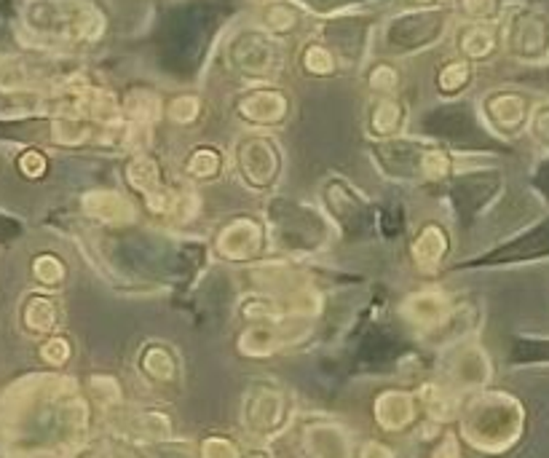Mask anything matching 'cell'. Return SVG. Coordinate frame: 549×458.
<instances>
[{"mask_svg":"<svg viewBox=\"0 0 549 458\" xmlns=\"http://www.w3.org/2000/svg\"><path fill=\"white\" fill-rule=\"evenodd\" d=\"M520 426H523V411L517 408V402H512L509 397H493L474 412L469 434L474 445L499 451L512 445V440L520 434Z\"/></svg>","mask_w":549,"mask_h":458,"instance_id":"cell-1","label":"cell"},{"mask_svg":"<svg viewBox=\"0 0 549 458\" xmlns=\"http://www.w3.org/2000/svg\"><path fill=\"white\" fill-rule=\"evenodd\" d=\"M506 51L523 62H544L549 56V16L534 8L514 11L503 30Z\"/></svg>","mask_w":549,"mask_h":458,"instance_id":"cell-2","label":"cell"},{"mask_svg":"<svg viewBox=\"0 0 549 458\" xmlns=\"http://www.w3.org/2000/svg\"><path fill=\"white\" fill-rule=\"evenodd\" d=\"M442 25H445V14L442 11H415V14L397 16L389 25L386 38H389V46L400 48V51L429 46L432 41L440 38Z\"/></svg>","mask_w":549,"mask_h":458,"instance_id":"cell-3","label":"cell"},{"mask_svg":"<svg viewBox=\"0 0 549 458\" xmlns=\"http://www.w3.org/2000/svg\"><path fill=\"white\" fill-rule=\"evenodd\" d=\"M236 62L241 65V67H247V70H266V67H271L276 59V48L269 46L263 38H258V36H252V38H244V41H239V46H236Z\"/></svg>","mask_w":549,"mask_h":458,"instance_id":"cell-4","label":"cell"},{"mask_svg":"<svg viewBox=\"0 0 549 458\" xmlns=\"http://www.w3.org/2000/svg\"><path fill=\"white\" fill-rule=\"evenodd\" d=\"M488 113L503 129H514L525 121V102L514 94H499L488 102Z\"/></svg>","mask_w":549,"mask_h":458,"instance_id":"cell-5","label":"cell"},{"mask_svg":"<svg viewBox=\"0 0 549 458\" xmlns=\"http://www.w3.org/2000/svg\"><path fill=\"white\" fill-rule=\"evenodd\" d=\"M496 46V36L488 30V27H469L463 36H461V48L469 54V56H488Z\"/></svg>","mask_w":549,"mask_h":458,"instance_id":"cell-6","label":"cell"},{"mask_svg":"<svg viewBox=\"0 0 549 458\" xmlns=\"http://www.w3.org/2000/svg\"><path fill=\"white\" fill-rule=\"evenodd\" d=\"M281 110H284V102L274 94L255 97V99H249V107H247L249 118H260V121H274V118H279Z\"/></svg>","mask_w":549,"mask_h":458,"instance_id":"cell-7","label":"cell"},{"mask_svg":"<svg viewBox=\"0 0 549 458\" xmlns=\"http://www.w3.org/2000/svg\"><path fill=\"white\" fill-rule=\"evenodd\" d=\"M466 81H469V65H466V62H453V65H448V67L442 70V76H440L442 92H456Z\"/></svg>","mask_w":549,"mask_h":458,"instance_id":"cell-8","label":"cell"},{"mask_svg":"<svg viewBox=\"0 0 549 458\" xmlns=\"http://www.w3.org/2000/svg\"><path fill=\"white\" fill-rule=\"evenodd\" d=\"M531 127H534V135H536V139H539V142H547L549 145V105H542V107L534 113Z\"/></svg>","mask_w":549,"mask_h":458,"instance_id":"cell-9","label":"cell"},{"mask_svg":"<svg viewBox=\"0 0 549 458\" xmlns=\"http://www.w3.org/2000/svg\"><path fill=\"white\" fill-rule=\"evenodd\" d=\"M306 65H309L311 70L327 73V70L332 67V59L324 54V48H309V54H306Z\"/></svg>","mask_w":549,"mask_h":458,"instance_id":"cell-10","label":"cell"},{"mask_svg":"<svg viewBox=\"0 0 549 458\" xmlns=\"http://www.w3.org/2000/svg\"><path fill=\"white\" fill-rule=\"evenodd\" d=\"M463 8H466L472 16L483 19V16H491V14H493L496 3H493V0H463Z\"/></svg>","mask_w":549,"mask_h":458,"instance_id":"cell-11","label":"cell"},{"mask_svg":"<svg viewBox=\"0 0 549 458\" xmlns=\"http://www.w3.org/2000/svg\"><path fill=\"white\" fill-rule=\"evenodd\" d=\"M303 3H309L314 11H332V8H341V5H349L357 0H303Z\"/></svg>","mask_w":549,"mask_h":458,"instance_id":"cell-12","label":"cell"},{"mask_svg":"<svg viewBox=\"0 0 549 458\" xmlns=\"http://www.w3.org/2000/svg\"><path fill=\"white\" fill-rule=\"evenodd\" d=\"M434 458H458L456 445H453V440H448V445H442L440 451H437V456Z\"/></svg>","mask_w":549,"mask_h":458,"instance_id":"cell-13","label":"cell"}]
</instances>
